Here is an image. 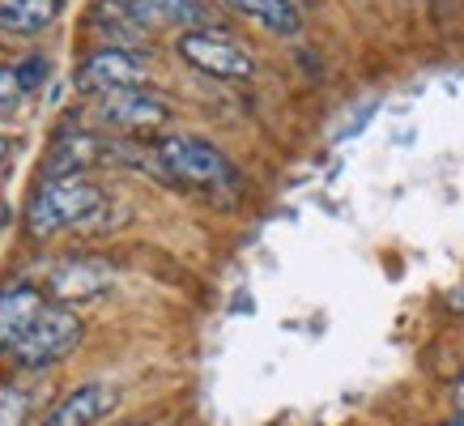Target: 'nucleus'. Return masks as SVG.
Segmentation results:
<instances>
[{
	"label": "nucleus",
	"mask_w": 464,
	"mask_h": 426,
	"mask_svg": "<svg viewBox=\"0 0 464 426\" xmlns=\"http://www.w3.org/2000/svg\"><path fill=\"white\" fill-rule=\"evenodd\" d=\"M111 405H115V392L107 383H82V388H72L69 397L60 401L39 426H94Z\"/></svg>",
	"instance_id": "9"
},
{
	"label": "nucleus",
	"mask_w": 464,
	"mask_h": 426,
	"mask_svg": "<svg viewBox=\"0 0 464 426\" xmlns=\"http://www.w3.org/2000/svg\"><path fill=\"white\" fill-rule=\"evenodd\" d=\"M451 397H456V410H460V418H464V375L456 380V392H451Z\"/></svg>",
	"instance_id": "16"
},
{
	"label": "nucleus",
	"mask_w": 464,
	"mask_h": 426,
	"mask_svg": "<svg viewBox=\"0 0 464 426\" xmlns=\"http://www.w3.org/2000/svg\"><path fill=\"white\" fill-rule=\"evenodd\" d=\"M179 56L188 60L192 69L209 73V77H222V82H247L256 73L252 52H247L243 43L218 34V30H183Z\"/></svg>",
	"instance_id": "4"
},
{
	"label": "nucleus",
	"mask_w": 464,
	"mask_h": 426,
	"mask_svg": "<svg viewBox=\"0 0 464 426\" xmlns=\"http://www.w3.org/2000/svg\"><path fill=\"white\" fill-rule=\"evenodd\" d=\"M94 115L115 132H154V128L170 124V107L158 94L132 85V90H107L94 99Z\"/></svg>",
	"instance_id": "5"
},
{
	"label": "nucleus",
	"mask_w": 464,
	"mask_h": 426,
	"mask_svg": "<svg viewBox=\"0 0 464 426\" xmlns=\"http://www.w3.org/2000/svg\"><path fill=\"white\" fill-rule=\"evenodd\" d=\"M150 170L158 179H167L188 192H205V197H222L239 188V175L230 167V158L218 145L188 137V132H170L150 145Z\"/></svg>",
	"instance_id": "1"
},
{
	"label": "nucleus",
	"mask_w": 464,
	"mask_h": 426,
	"mask_svg": "<svg viewBox=\"0 0 464 426\" xmlns=\"http://www.w3.org/2000/svg\"><path fill=\"white\" fill-rule=\"evenodd\" d=\"M26 413H30L26 388H5V392H0V426H22Z\"/></svg>",
	"instance_id": "13"
},
{
	"label": "nucleus",
	"mask_w": 464,
	"mask_h": 426,
	"mask_svg": "<svg viewBox=\"0 0 464 426\" xmlns=\"http://www.w3.org/2000/svg\"><path fill=\"white\" fill-rule=\"evenodd\" d=\"M111 9L124 14V26L141 30L205 26V5L200 0H111Z\"/></svg>",
	"instance_id": "8"
},
{
	"label": "nucleus",
	"mask_w": 464,
	"mask_h": 426,
	"mask_svg": "<svg viewBox=\"0 0 464 426\" xmlns=\"http://www.w3.org/2000/svg\"><path fill=\"white\" fill-rule=\"evenodd\" d=\"M115 282V269L111 260H99V256H69V260H60L47 286H52V295L72 307V303H94L99 295H107Z\"/></svg>",
	"instance_id": "7"
},
{
	"label": "nucleus",
	"mask_w": 464,
	"mask_h": 426,
	"mask_svg": "<svg viewBox=\"0 0 464 426\" xmlns=\"http://www.w3.org/2000/svg\"><path fill=\"white\" fill-rule=\"evenodd\" d=\"M60 0H0V30L5 34H39L56 22Z\"/></svg>",
	"instance_id": "12"
},
{
	"label": "nucleus",
	"mask_w": 464,
	"mask_h": 426,
	"mask_svg": "<svg viewBox=\"0 0 464 426\" xmlns=\"http://www.w3.org/2000/svg\"><path fill=\"white\" fill-rule=\"evenodd\" d=\"M448 426H464V418H460V422H448Z\"/></svg>",
	"instance_id": "18"
},
{
	"label": "nucleus",
	"mask_w": 464,
	"mask_h": 426,
	"mask_svg": "<svg viewBox=\"0 0 464 426\" xmlns=\"http://www.w3.org/2000/svg\"><path fill=\"white\" fill-rule=\"evenodd\" d=\"M5 154H9V145H5V137H0V162H5Z\"/></svg>",
	"instance_id": "17"
},
{
	"label": "nucleus",
	"mask_w": 464,
	"mask_h": 426,
	"mask_svg": "<svg viewBox=\"0 0 464 426\" xmlns=\"http://www.w3.org/2000/svg\"><path fill=\"white\" fill-rule=\"evenodd\" d=\"M226 9H235L239 17L265 26L268 34H282V39H295L303 34V9L295 0H222Z\"/></svg>",
	"instance_id": "10"
},
{
	"label": "nucleus",
	"mask_w": 464,
	"mask_h": 426,
	"mask_svg": "<svg viewBox=\"0 0 464 426\" xmlns=\"http://www.w3.org/2000/svg\"><path fill=\"white\" fill-rule=\"evenodd\" d=\"M82 341V320L72 315L64 303H43V312L30 320V328L5 350L22 371H47L64 354H72V345Z\"/></svg>",
	"instance_id": "3"
},
{
	"label": "nucleus",
	"mask_w": 464,
	"mask_h": 426,
	"mask_svg": "<svg viewBox=\"0 0 464 426\" xmlns=\"http://www.w3.org/2000/svg\"><path fill=\"white\" fill-rule=\"evenodd\" d=\"M47 77V64H43V56H30L22 69H17V82H22V90H34V85Z\"/></svg>",
	"instance_id": "15"
},
{
	"label": "nucleus",
	"mask_w": 464,
	"mask_h": 426,
	"mask_svg": "<svg viewBox=\"0 0 464 426\" xmlns=\"http://www.w3.org/2000/svg\"><path fill=\"white\" fill-rule=\"evenodd\" d=\"M145 77H150V60L137 47H99V52L85 56L82 73H77V85L94 90V94H107V90L145 85Z\"/></svg>",
	"instance_id": "6"
},
{
	"label": "nucleus",
	"mask_w": 464,
	"mask_h": 426,
	"mask_svg": "<svg viewBox=\"0 0 464 426\" xmlns=\"http://www.w3.org/2000/svg\"><path fill=\"white\" fill-rule=\"evenodd\" d=\"M22 94H26V90H22V82H17V73L0 64V115L14 111L17 102H22Z\"/></svg>",
	"instance_id": "14"
},
{
	"label": "nucleus",
	"mask_w": 464,
	"mask_h": 426,
	"mask_svg": "<svg viewBox=\"0 0 464 426\" xmlns=\"http://www.w3.org/2000/svg\"><path fill=\"white\" fill-rule=\"evenodd\" d=\"M107 209V192L85 175H64V179H43L26 205L30 235H56L60 227H90Z\"/></svg>",
	"instance_id": "2"
},
{
	"label": "nucleus",
	"mask_w": 464,
	"mask_h": 426,
	"mask_svg": "<svg viewBox=\"0 0 464 426\" xmlns=\"http://www.w3.org/2000/svg\"><path fill=\"white\" fill-rule=\"evenodd\" d=\"M47 298L34 290V286H9L0 295V350H9L22 333L30 328V320L43 312Z\"/></svg>",
	"instance_id": "11"
}]
</instances>
